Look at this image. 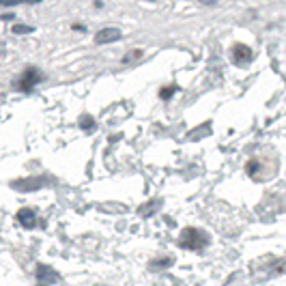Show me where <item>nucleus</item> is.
Instances as JSON below:
<instances>
[{"instance_id":"nucleus-1","label":"nucleus","mask_w":286,"mask_h":286,"mask_svg":"<svg viewBox=\"0 0 286 286\" xmlns=\"http://www.w3.org/2000/svg\"><path fill=\"white\" fill-rule=\"evenodd\" d=\"M207 243V237L200 235V232L196 228H185L183 235H181V245H185V248L190 250H198L200 245Z\"/></svg>"},{"instance_id":"nucleus-2","label":"nucleus","mask_w":286,"mask_h":286,"mask_svg":"<svg viewBox=\"0 0 286 286\" xmlns=\"http://www.w3.org/2000/svg\"><path fill=\"white\" fill-rule=\"evenodd\" d=\"M232 58H235V63H239V65H248L252 58H254V54H252V50L248 45L237 43L235 48H232Z\"/></svg>"},{"instance_id":"nucleus-3","label":"nucleus","mask_w":286,"mask_h":286,"mask_svg":"<svg viewBox=\"0 0 286 286\" xmlns=\"http://www.w3.org/2000/svg\"><path fill=\"white\" fill-rule=\"evenodd\" d=\"M39 80H41V75H39L37 69H26V73L22 75V80L17 82V86L22 88V90H30Z\"/></svg>"},{"instance_id":"nucleus-4","label":"nucleus","mask_w":286,"mask_h":286,"mask_svg":"<svg viewBox=\"0 0 286 286\" xmlns=\"http://www.w3.org/2000/svg\"><path fill=\"white\" fill-rule=\"evenodd\" d=\"M119 39H121V30L119 28H101L95 35L97 43H112V41H119Z\"/></svg>"},{"instance_id":"nucleus-5","label":"nucleus","mask_w":286,"mask_h":286,"mask_svg":"<svg viewBox=\"0 0 286 286\" xmlns=\"http://www.w3.org/2000/svg\"><path fill=\"white\" fill-rule=\"evenodd\" d=\"M17 222L24 226V228H32L37 224V217H35V211L32 209H19L17 213Z\"/></svg>"},{"instance_id":"nucleus-6","label":"nucleus","mask_w":286,"mask_h":286,"mask_svg":"<svg viewBox=\"0 0 286 286\" xmlns=\"http://www.w3.org/2000/svg\"><path fill=\"white\" fill-rule=\"evenodd\" d=\"M15 32H19V35H26V32H32L30 26H22V24H17L15 26Z\"/></svg>"},{"instance_id":"nucleus-7","label":"nucleus","mask_w":286,"mask_h":286,"mask_svg":"<svg viewBox=\"0 0 286 286\" xmlns=\"http://www.w3.org/2000/svg\"><path fill=\"white\" fill-rule=\"evenodd\" d=\"M172 93H174L172 86H170V88H164V90H161V99H168V97H172Z\"/></svg>"},{"instance_id":"nucleus-8","label":"nucleus","mask_w":286,"mask_h":286,"mask_svg":"<svg viewBox=\"0 0 286 286\" xmlns=\"http://www.w3.org/2000/svg\"><path fill=\"white\" fill-rule=\"evenodd\" d=\"M84 125H86V127H93V121H90L88 116H86V119H82V127H84Z\"/></svg>"}]
</instances>
